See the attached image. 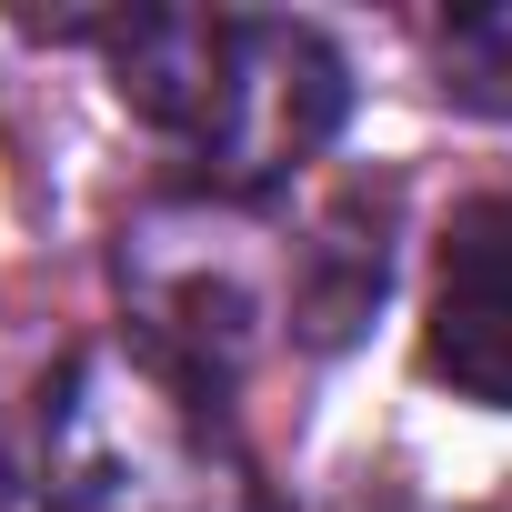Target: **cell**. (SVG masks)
Segmentation results:
<instances>
[{
  "label": "cell",
  "instance_id": "6da1fadb",
  "mask_svg": "<svg viewBox=\"0 0 512 512\" xmlns=\"http://www.w3.org/2000/svg\"><path fill=\"white\" fill-rule=\"evenodd\" d=\"M121 101L161 121L211 191H272L342 131V61L302 21H231V11H141L111 31Z\"/></svg>",
  "mask_w": 512,
  "mask_h": 512
},
{
  "label": "cell",
  "instance_id": "7a4b0ae2",
  "mask_svg": "<svg viewBox=\"0 0 512 512\" xmlns=\"http://www.w3.org/2000/svg\"><path fill=\"white\" fill-rule=\"evenodd\" d=\"M41 492L51 512H262L211 362L101 332L61 362L41 402Z\"/></svg>",
  "mask_w": 512,
  "mask_h": 512
},
{
  "label": "cell",
  "instance_id": "3957f363",
  "mask_svg": "<svg viewBox=\"0 0 512 512\" xmlns=\"http://www.w3.org/2000/svg\"><path fill=\"white\" fill-rule=\"evenodd\" d=\"M422 362L462 392L512 412V191H482L452 211L442 262H432V322Z\"/></svg>",
  "mask_w": 512,
  "mask_h": 512
},
{
  "label": "cell",
  "instance_id": "277c9868",
  "mask_svg": "<svg viewBox=\"0 0 512 512\" xmlns=\"http://www.w3.org/2000/svg\"><path fill=\"white\" fill-rule=\"evenodd\" d=\"M442 71L472 111H512V11H462L442 31Z\"/></svg>",
  "mask_w": 512,
  "mask_h": 512
},
{
  "label": "cell",
  "instance_id": "5b68a950",
  "mask_svg": "<svg viewBox=\"0 0 512 512\" xmlns=\"http://www.w3.org/2000/svg\"><path fill=\"white\" fill-rule=\"evenodd\" d=\"M0 512H51V492H41V472L21 462L11 432H0Z\"/></svg>",
  "mask_w": 512,
  "mask_h": 512
}]
</instances>
